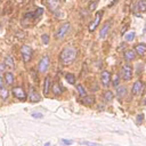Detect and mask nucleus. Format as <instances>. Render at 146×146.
Instances as JSON below:
<instances>
[{"instance_id": "nucleus-21", "label": "nucleus", "mask_w": 146, "mask_h": 146, "mask_svg": "<svg viewBox=\"0 0 146 146\" xmlns=\"http://www.w3.org/2000/svg\"><path fill=\"white\" fill-rule=\"evenodd\" d=\"M125 94H127V88H125V87H119V88H117L116 95H117L119 98H122Z\"/></svg>"}, {"instance_id": "nucleus-30", "label": "nucleus", "mask_w": 146, "mask_h": 146, "mask_svg": "<svg viewBox=\"0 0 146 146\" xmlns=\"http://www.w3.org/2000/svg\"><path fill=\"white\" fill-rule=\"evenodd\" d=\"M32 116H33V117H35V119H42V117H43V114H42V113L34 112V113H32Z\"/></svg>"}, {"instance_id": "nucleus-36", "label": "nucleus", "mask_w": 146, "mask_h": 146, "mask_svg": "<svg viewBox=\"0 0 146 146\" xmlns=\"http://www.w3.org/2000/svg\"><path fill=\"white\" fill-rule=\"evenodd\" d=\"M5 67H6V65H0V71H3Z\"/></svg>"}, {"instance_id": "nucleus-37", "label": "nucleus", "mask_w": 146, "mask_h": 146, "mask_svg": "<svg viewBox=\"0 0 146 146\" xmlns=\"http://www.w3.org/2000/svg\"><path fill=\"white\" fill-rule=\"evenodd\" d=\"M116 1H117V0H113V2H112V3H110V6H113V5H114Z\"/></svg>"}, {"instance_id": "nucleus-23", "label": "nucleus", "mask_w": 146, "mask_h": 146, "mask_svg": "<svg viewBox=\"0 0 146 146\" xmlns=\"http://www.w3.org/2000/svg\"><path fill=\"white\" fill-rule=\"evenodd\" d=\"M65 79H66V81H67L68 83H71V84H73V83L75 82V76H74L72 73H66V74H65Z\"/></svg>"}, {"instance_id": "nucleus-28", "label": "nucleus", "mask_w": 146, "mask_h": 146, "mask_svg": "<svg viewBox=\"0 0 146 146\" xmlns=\"http://www.w3.org/2000/svg\"><path fill=\"white\" fill-rule=\"evenodd\" d=\"M119 81H120V76H119V74H114V76H113V86L117 87Z\"/></svg>"}, {"instance_id": "nucleus-9", "label": "nucleus", "mask_w": 146, "mask_h": 146, "mask_svg": "<svg viewBox=\"0 0 146 146\" xmlns=\"http://www.w3.org/2000/svg\"><path fill=\"white\" fill-rule=\"evenodd\" d=\"M46 3H47V7L49 8V10H51V11L58 10V8L60 6V1L59 0H47Z\"/></svg>"}, {"instance_id": "nucleus-26", "label": "nucleus", "mask_w": 146, "mask_h": 146, "mask_svg": "<svg viewBox=\"0 0 146 146\" xmlns=\"http://www.w3.org/2000/svg\"><path fill=\"white\" fill-rule=\"evenodd\" d=\"M135 32H130V33H127L125 35H124V40L127 41V42H130V41H132L133 39H135Z\"/></svg>"}, {"instance_id": "nucleus-11", "label": "nucleus", "mask_w": 146, "mask_h": 146, "mask_svg": "<svg viewBox=\"0 0 146 146\" xmlns=\"http://www.w3.org/2000/svg\"><path fill=\"white\" fill-rule=\"evenodd\" d=\"M141 91H143V83H141V81L135 82L133 86H132V89H131L132 95H133V96H137V95H139Z\"/></svg>"}, {"instance_id": "nucleus-20", "label": "nucleus", "mask_w": 146, "mask_h": 146, "mask_svg": "<svg viewBox=\"0 0 146 146\" xmlns=\"http://www.w3.org/2000/svg\"><path fill=\"white\" fill-rule=\"evenodd\" d=\"M5 65L8 66V67H10V68L14 67V59H13L11 56H9V55L6 56V58H5Z\"/></svg>"}, {"instance_id": "nucleus-4", "label": "nucleus", "mask_w": 146, "mask_h": 146, "mask_svg": "<svg viewBox=\"0 0 146 146\" xmlns=\"http://www.w3.org/2000/svg\"><path fill=\"white\" fill-rule=\"evenodd\" d=\"M48 67H49V57H48V55H44V56H42V58L40 59V62L38 64V70H39V72L44 73V72H47Z\"/></svg>"}, {"instance_id": "nucleus-25", "label": "nucleus", "mask_w": 146, "mask_h": 146, "mask_svg": "<svg viewBox=\"0 0 146 146\" xmlns=\"http://www.w3.org/2000/svg\"><path fill=\"white\" fill-rule=\"evenodd\" d=\"M76 90H78V92H79V95L81 97L86 96V89H84V87L82 84H76Z\"/></svg>"}, {"instance_id": "nucleus-16", "label": "nucleus", "mask_w": 146, "mask_h": 146, "mask_svg": "<svg viewBox=\"0 0 146 146\" xmlns=\"http://www.w3.org/2000/svg\"><path fill=\"white\" fill-rule=\"evenodd\" d=\"M135 57H136V54H135V50H131V49H128V50H125V51H124V58H125V60H128V62H130V60H132V59H135Z\"/></svg>"}, {"instance_id": "nucleus-32", "label": "nucleus", "mask_w": 146, "mask_h": 146, "mask_svg": "<svg viewBox=\"0 0 146 146\" xmlns=\"http://www.w3.org/2000/svg\"><path fill=\"white\" fill-rule=\"evenodd\" d=\"M143 119H144V114H138V115H137V123L140 124L141 121H143Z\"/></svg>"}, {"instance_id": "nucleus-22", "label": "nucleus", "mask_w": 146, "mask_h": 146, "mask_svg": "<svg viewBox=\"0 0 146 146\" xmlns=\"http://www.w3.org/2000/svg\"><path fill=\"white\" fill-rule=\"evenodd\" d=\"M8 96H9V91L6 88H1L0 89V98L3 99V100H6L8 98Z\"/></svg>"}, {"instance_id": "nucleus-10", "label": "nucleus", "mask_w": 146, "mask_h": 146, "mask_svg": "<svg viewBox=\"0 0 146 146\" xmlns=\"http://www.w3.org/2000/svg\"><path fill=\"white\" fill-rule=\"evenodd\" d=\"M110 26H111V21H106V22L103 24V26H102V29H100V32H99V36H100L102 39L106 38L107 32H108V30H110Z\"/></svg>"}, {"instance_id": "nucleus-7", "label": "nucleus", "mask_w": 146, "mask_h": 146, "mask_svg": "<svg viewBox=\"0 0 146 146\" xmlns=\"http://www.w3.org/2000/svg\"><path fill=\"white\" fill-rule=\"evenodd\" d=\"M100 81H102V84L104 87H108L110 82H111V74H110V72L103 71L102 74H100Z\"/></svg>"}, {"instance_id": "nucleus-31", "label": "nucleus", "mask_w": 146, "mask_h": 146, "mask_svg": "<svg viewBox=\"0 0 146 146\" xmlns=\"http://www.w3.org/2000/svg\"><path fill=\"white\" fill-rule=\"evenodd\" d=\"M41 40H42V42H43V43H46V44H47V43L49 42V36H48L47 34H43V35L41 36Z\"/></svg>"}, {"instance_id": "nucleus-39", "label": "nucleus", "mask_w": 146, "mask_h": 146, "mask_svg": "<svg viewBox=\"0 0 146 146\" xmlns=\"http://www.w3.org/2000/svg\"><path fill=\"white\" fill-rule=\"evenodd\" d=\"M49 145H50V143H49V141H48V143H46V144H44V145H43V146H49Z\"/></svg>"}, {"instance_id": "nucleus-8", "label": "nucleus", "mask_w": 146, "mask_h": 146, "mask_svg": "<svg viewBox=\"0 0 146 146\" xmlns=\"http://www.w3.org/2000/svg\"><path fill=\"white\" fill-rule=\"evenodd\" d=\"M29 99L32 102V103H36V102H40V96L38 95V92L35 91L34 87L30 86V91H29Z\"/></svg>"}, {"instance_id": "nucleus-24", "label": "nucleus", "mask_w": 146, "mask_h": 146, "mask_svg": "<svg viewBox=\"0 0 146 146\" xmlns=\"http://www.w3.org/2000/svg\"><path fill=\"white\" fill-rule=\"evenodd\" d=\"M112 99H113V92L110 91V90L105 91V94H104V100L105 102H111Z\"/></svg>"}, {"instance_id": "nucleus-3", "label": "nucleus", "mask_w": 146, "mask_h": 146, "mask_svg": "<svg viewBox=\"0 0 146 146\" xmlns=\"http://www.w3.org/2000/svg\"><path fill=\"white\" fill-rule=\"evenodd\" d=\"M121 75L123 78L124 81H128L132 78V67L130 64H125L122 66V70H121Z\"/></svg>"}, {"instance_id": "nucleus-15", "label": "nucleus", "mask_w": 146, "mask_h": 146, "mask_svg": "<svg viewBox=\"0 0 146 146\" xmlns=\"http://www.w3.org/2000/svg\"><path fill=\"white\" fill-rule=\"evenodd\" d=\"M81 102L84 104V105H92L94 103H95V97L94 96H83L82 98H81Z\"/></svg>"}, {"instance_id": "nucleus-5", "label": "nucleus", "mask_w": 146, "mask_h": 146, "mask_svg": "<svg viewBox=\"0 0 146 146\" xmlns=\"http://www.w3.org/2000/svg\"><path fill=\"white\" fill-rule=\"evenodd\" d=\"M70 27H71L70 23H64L63 25H60V27L58 29V31L56 33V38L57 39H63L67 34V32L70 31Z\"/></svg>"}, {"instance_id": "nucleus-14", "label": "nucleus", "mask_w": 146, "mask_h": 146, "mask_svg": "<svg viewBox=\"0 0 146 146\" xmlns=\"http://www.w3.org/2000/svg\"><path fill=\"white\" fill-rule=\"evenodd\" d=\"M52 92H54L55 96H59V95L63 92V88L60 87V84H59L57 81L52 83Z\"/></svg>"}, {"instance_id": "nucleus-17", "label": "nucleus", "mask_w": 146, "mask_h": 146, "mask_svg": "<svg viewBox=\"0 0 146 146\" xmlns=\"http://www.w3.org/2000/svg\"><path fill=\"white\" fill-rule=\"evenodd\" d=\"M49 89H50V78L49 76H46L44 83H43V94L44 95H48Z\"/></svg>"}, {"instance_id": "nucleus-35", "label": "nucleus", "mask_w": 146, "mask_h": 146, "mask_svg": "<svg viewBox=\"0 0 146 146\" xmlns=\"http://www.w3.org/2000/svg\"><path fill=\"white\" fill-rule=\"evenodd\" d=\"M2 83H3V79H2V76L0 75V87L2 86Z\"/></svg>"}, {"instance_id": "nucleus-33", "label": "nucleus", "mask_w": 146, "mask_h": 146, "mask_svg": "<svg viewBox=\"0 0 146 146\" xmlns=\"http://www.w3.org/2000/svg\"><path fill=\"white\" fill-rule=\"evenodd\" d=\"M60 143H62V144H64V145H71L73 141H72V140H68V139H62V140H60Z\"/></svg>"}, {"instance_id": "nucleus-12", "label": "nucleus", "mask_w": 146, "mask_h": 146, "mask_svg": "<svg viewBox=\"0 0 146 146\" xmlns=\"http://www.w3.org/2000/svg\"><path fill=\"white\" fill-rule=\"evenodd\" d=\"M102 15H103V11H97L96 13V16H95V21L89 25V30L90 31H94L97 26H98V24H99V21H100V17H102Z\"/></svg>"}, {"instance_id": "nucleus-19", "label": "nucleus", "mask_w": 146, "mask_h": 146, "mask_svg": "<svg viewBox=\"0 0 146 146\" xmlns=\"http://www.w3.org/2000/svg\"><path fill=\"white\" fill-rule=\"evenodd\" d=\"M137 8L140 13L146 11V0H139L137 3Z\"/></svg>"}, {"instance_id": "nucleus-6", "label": "nucleus", "mask_w": 146, "mask_h": 146, "mask_svg": "<svg viewBox=\"0 0 146 146\" xmlns=\"http://www.w3.org/2000/svg\"><path fill=\"white\" fill-rule=\"evenodd\" d=\"M13 95L16 97V98H18V99H26V94H25V91L23 90V88H21V87H15V88H13Z\"/></svg>"}, {"instance_id": "nucleus-27", "label": "nucleus", "mask_w": 146, "mask_h": 146, "mask_svg": "<svg viewBox=\"0 0 146 146\" xmlns=\"http://www.w3.org/2000/svg\"><path fill=\"white\" fill-rule=\"evenodd\" d=\"M81 145H87V146H102L100 144H97V143H92V141H81Z\"/></svg>"}, {"instance_id": "nucleus-2", "label": "nucleus", "mask_w": 146, "mask_h": 146, "mask_svg": "<svg viewBox=\"0 0 146 146\" xmlns=\"http://www.w3.org/2000/svg\"><path fill=\"white\" fill-rule=\"evenodd\" d=\"M21 54H22V57H23V60L25 63L30 62L31 58H32V49L30 46H22L21 47Z\"/></svg>"}, {"instance_id": "nucleus-40", "label": "nucleus", "mask_w": 146, "mask_h": 146, "mask_svg": "<svg viewBox=\"0 0 146 146\" xmlns=\"http://www.w3.org/2000/svg\"><path fill=\"white\" fill-rule=\"evenodd\" d=\"M19 1H22V0H19Z\"/></svg>"}, {"instance_id": "nucleus-29", "label": "nucleus", "mask_w": 146, "mask_h": 146, "mask_svg": "<svg viewBox=\"0 0 146 146\" xmlns=\"http://www.w3.org/2000/svg\"><path fill=\"white\" fill-rule=\"evenodd\" d=\"M96 6H97V0H94V1L89 5V10H90V11L95 10V9H96Z\"/></svg>"}, {"instance_id": "nucleus-13", "label": "nucleus", "mask_w": 146, "mask_h": 146, "mask_svg": "<svg viewBox=\"0 0 146 146\" xmlns=\"http://www.w3.org/2000/svg\"><path fill=\"white\" fill-rule=\"evenodd\" d=\"M135 51L139 55V56H144L146 52V44L145 43H138L135 46Z\"/></svg>"}, {"instance_id": "nucleus-41", "label": "nucleus", "mask_w": 146, "mask_h": 146, "mask_svg": "<svg viewBox=\"0 0 146 146\" xmlns=\"http://www.w3.org/2000/svg\"><path fill=\"white\" fill-rule=\"evenodd\" d=\"M0 25H1V24H0Z\"/></svg>"}, {"instance_id": "nucleus-1", "label": "nucleus", "mask_w": 146, "mask_h": 146, "mask_svg": "<svg viewBox=\"0 0 146 146\" xmlns=\"http://www.w3.org/2000/svg\"><path fill=\"white\" fill-rule=\"evenodd\" d=\"M75 58H76V49L74 47H65L59 55V59L63 65L72 64L75 60Z\"/></svg>"}, {"instance_id": "nucleus-34", "label": "nucleus", "mask_w": 146, "mask_h": 146, "mask_svg": "<svg viewBox=\"0 0 146 146\" xmlns=\"http://www.w3.org/2000/svg\"><path fill=\"white\" fill-rule=\"evenodd\" d=\"M125 48V43H121V46L117 48V51H121L122 49H124Z\"/></svg>"}, {"instance_id": "nucleus-18", "label": "nucleus", "mask_w": 146, "mask_h": 146, "mask_svg": "<svg viewBox=\"0 0 146 146\" xmlns=\"http://www.w3.org/2000/svg\"><path fill=\"white\" fill-rule=\"evenodd\" d=\"M5 81H6L7 84H13V82H14V75H13V73H10V72L5 73Z\"/></svg>"}, {"instance_id": "nucleus-38", "label": "nucleus", "mask_w": 146, "mask_h": 146, "mask_svg": "<svg viewBox=\"0 0 146 146\" xmlns=\"http://www.w3.org/2000/svg\"><path fill=\"white\" fill-rule=\"evenodd\" d=\"M143 105H146V97H145L144 100H143Z\"/></svg>"}]
</instances>
